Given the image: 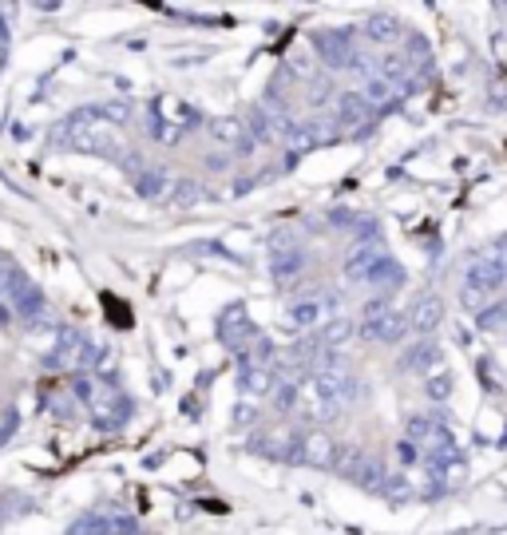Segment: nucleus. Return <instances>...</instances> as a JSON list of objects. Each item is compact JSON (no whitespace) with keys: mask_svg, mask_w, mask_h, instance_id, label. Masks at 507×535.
Returning a JSON list of instances; mask_svg holds the SVG:
<instances>
[{"mask_svg":"<svg viewBox=\"0 0 507 535\" xmlns=\"http://www.w3.org/2000/svg\"><path fill=\"white\" fill-rule=\"evenodd\" d=\"M64 139L68 147L76 151H88V155H123L127 151V135H123V123H115L107 111H80L68 119L64 127Z\"/></svg>","mask_w":507,"mask_h":535,"instance_id":"obj_1","label":"nucleus"},{"mask_svg":"<svg viewBox=\"0 0 507 535\" xmlns=\"http://www.w3.org/2000/svg\"><path fill=\"white\" fill-rule=\"evenodd\" d=\"M76 393L88 401L92 421L100 428H119L127 421V413H131V401L123 397V389L111 377H80L76 381Z\"/></svg>","mask_w":507,"mask_h":535,"instance_id":"obj_2","label":"nucleus"},{"mask_svg":"<svg viewBox=\"0 0 507 535\" xmlns=\"http://www.w3.org/2000/svg\"><path fill=\"white\" fill-rule=\"evenodd\" d=\"M100 357V349L80 333V329H64L56 337V349H52V365L64 369V373H84L92 369V361Z\"/></svg>","mask_w":507,"mask_h":535,"instance_id":"obj_3","label":"nucleus"},{"mask_svg":"<svg viewBox=\"0 0 507 535\" xmlns=\"http://www.w3.org/2000/svg\"><path fill=\"white\" fill-rule=\"evenodd\" d=\"M218 337H222V345H226L234 357H246V353H250V345H254L262 333L250 325V318H246L238 306H230V310L218 318Z\"/></svg>","mask_w":507,"mask_h":535,"instance_id":"obj_4","label":"nucleus"},{"mask_svg":"<svg viewBox=\"0 0 507 535\" xmlns=\"http://www.w3.org/2000/svg\"><path fill=\"white\" fill-rule=\"evenodd\" d=\"M206 131H210V139H214V143H222L226 151L246 147V143H250V135H254V131H250V123H242V119H214Z\"/></svg>","mask_w":507,"mask_h":535,"instance_id":"obj_5","label":"nucleus"},{"mask_svg":"<svg viewBox=\"0 0 507 535\" xmlns=\"http://www.w3.org/2000/svg\"><path fill=\"white\" fill-rule=\"evenodd\" d=\"M238 369H242V389H246V393H254V397L270 393V385H274V369L246 365V361H238Z\"/></svg>","mask_w":507,"mask_h":535,"instance_id":"obj_6","label":"nucleus"},{"mask_svg":"<svg viewBox=\"0 0 507 535\" xmlns=\"http://www.w3.org/2000/svg\"><path fill=\"white\" fill-rule=\"evenodd\" d=\"M135 187H139V195H143V199H167V195H171V191H167V187H171V179H167L163 171H159V175H155V171H143V175L135 179Z\"/></svg>","mask_w":507,"mask_h":535,"instance_id":"obj_7","label":"nucleus"},{"mask_svg":"<svg viewBox=\"0 0 507 535\" xmlns=\"http://www.w3.org/2000/svg\"><path fill=\"white\" fill-rule=\"evenodd\" d=\"M103 306L111 310V321H115V325H131V310H127V306H123L119 298H111V294H103Z\"/></svg>","mask_w":507,"mask_h":535,"instance_id":"obj_8","label":"nucleus"},{"mask_svg":"<svg viewBox=\"0 0 507 535\" xmlns=\"http://www.w3.org/2000/svg\"><path fill=\"white\" fill-rule=\"evenodd\" d=\"M305 456H309V460H329V444H325L321 436H313V440L305 444Z\"/></svg>","mask_w":507,"mask_h":535,"instance_id":"obj_9","label":"nucleus"},{"mask_svg":"<svg viewBox=\"0 0 507 535\" xmlns=\"http://www.w3.org/2000/svg\"><path fill=\"white\" fill-rule=\"evenodd\" d=\"M313 318H317V306H313V302H302V306H294V321H298V325H309Z\"/></svg>","mask_w":507,"mask_h":535,"instance_id":"obj_10","label":"nucleus"}]
</instances>
